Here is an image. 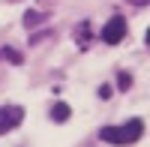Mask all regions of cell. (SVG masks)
<instances>
[{
  "label": "cell",
  "mask_w": 150,
  "mask_h": 147,
  "mask_svg": "<svg viewBox=\"0 0 150 147\" xmlns=\"http://www.w3.org/2000/svg\"><path fill=\"white\" fill-rule=\"evenodd\" d=\"M141 132H144L141 120H129V123H123V126H105L99 132V138L105 144H135L141 138Z\"/></svg>",
  "instance_id": "6da1fadb"
},
{
  "label": "cell",
  "mask_w": 150,
  "mask_h": 147,
  "mask_svg": "<svg viewBox=\"0 0 150 147\" xmlns=\"http://www.w3.org/2000/svg\"><path fill=\"white\" fill-rule=\"evenodd\" d=\"M21 120H24V108L21 105H3V108H0V135L12 132Z\"/></svg>",
  "instance_id": "7a4b0ae2"
},
{
  "label": "cell",
  "mask_w": 150,
  "mask_h": 147,
  "mask_svg": "<svg viewBox=\"0 0 150 147\" xmlns=\"http://www.w3.org/2000/svg\"><path fill=\"white\" fill-rule=\"evenodd\" d=\"M123 36H126V21H123L120 15H114L105 27H102V42H108V45H117Z\"/></svg>",
  "instance_id": "3957f363"
},
{
  "label": "cell",
  "mask_w": 150,
  "mask_h": 147,
  "mask_svg": "<svg viewBox=\"0 0 150 147\" xmlns=\"http://www.w3.org/2000/svg\"><path fill=\"white\" fill-rule=\"evenodd\" d=\"M69 117H72V108L66 102H54L51 105V120H54V123H66Z\"/></svg>",
  "instance_id": "277c9868"
},
{
  "label": "cell",
  "mask_w": 150,
  "mask_h": 147,
  "mask_svg": "<svg viewBox=\"0 0 150 147\" xmlns=\"http://www.w3.org/2000/svg\"><path fill=\"white\" fill-rule=\"evenodd\" d=\"M39 21H42V15H39V12H27V15H24V24H27V27H36Z\"/></svg>",
  "instance_id": "5b68a950"
},
{
  "label": "cell",
  "mask_w": 150,
  "mask_h": 147,
  "mask_svg": "<svg viewBox=\"0 0 150 147\" xmlns=\"http://www.w3.org/2000/svg\"><path fill=\"white\" fill-rule=\"evenodd\" d=\"M3 54H6V60H12V63H21V54H18V51H12V48H6Z\"/></svg>",
  "instance_id": "8992f818"
},
{
  "label": "cell",
  "mask_w": 150,
  "mask_h": 147,
  "mask_svg": "<svg viewBox=\"0 0 150 147\" xmlns=\"http://www.w3.org/2000/svg\"><path fill=\"white\" fill-rule=\"evenodd\" d=\"M129 84H132V78L126 75V72H123V75H120V90H126V87H129Z\"/></svg>",
  "instance_id": "52a82bcc"
},
{
  "label": "cell",
  "mask_w": 150,
  "mask_h": 147,
  "mask_svg": "<svg viewBox=\"0 0 150 147\" xmlns=\"http://www.w3.org/2000/svg\"><path fill=\"white\" fill-rule=\"evenodd\" d=\"M99 96H102V99H108V96H111V87H108V84H105V87H99Z\"/></svg>",
  "instance_id": "ba28073f"
},
{
  "label": "cell",
  "mask_w": 150,
  "mask_h": 147,
  "mask_svg": "<svg viewBox=\"0 0 150 147\" xmlns=\"http://www.w3.org/2000/svg\"><path fill=\"white\" fill-rule=\"evenodd\" d=\"M132 3H135V6H147V0H132Z\"/></svg>",
  "instance_id": "9c48e42d"
}]
</instances>
